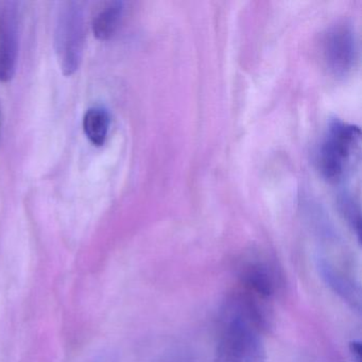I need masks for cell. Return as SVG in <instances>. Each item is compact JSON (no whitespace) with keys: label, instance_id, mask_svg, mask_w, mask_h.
Instances as JSON below:
<instances>
[{"label":"cell","instance_id":"3957f363","mask_svg":"<svg viewBox=\"0 0 362 362\" xmlns=\"http://www.w3.org/2000/svg\"><path fill=\"white\" fill-rule=\"evenodd\" d=\"M359 129L334 122L320 152V167L326 179L338 182L351 166L356 150H359Z\"/></svg>","mask_w":362,"mask_h":362},{"label":"cell","instance_id":"52a82bcc","mask_svg":"<svg viewBox=\"0 0 362 362\" xmlns=\"http://www.w3.org/2000/svg\"><path fill=\"white\" fill-rule=\"evenodd\" d=\"M124 3L112 1L95 16L93 22V33L99 41H107L114 37L119 28L124 16Z\"/></svg>","mask_w":362,"mask_h":362},{"label":"cell","instance_id":"8fae6325","mask_svg":"<svg viewBox=\"0 0 362 362\" xmlns=\"http://www.w3.org/2000/svg\"><path fill=\"white\" fill-rule=\"evenodd\" d=\"M349 351L356 362H361V342L360 341H353L349 343Z\"/></svg>","mask_w":362,"mask_h":362},{"label":"cell","instance_id":"8992f818","mask_svg":"<svg viewBox=\"0 0 362 362\" xmlns=\"http://www.w3.org/2000/svg\"><path fill=\"white\" fill-rule=\"evenodd\" d=\"M355 54L353 35L347 29L338 28L330 33L326 42L328 62L337 71H344L351 66Z\"/></svg>","mask_w":362,"mask_h":362},{"label":"cell","instance_id":"6da1fadb","mask_svg":"<svg viewBox=\"0 0 362 362\" xmlns=\"http://www.w3.org/2000/svg\"><path fill=\"white\" fill-rule=\"evenodd\" d=\"M264 322V315L257 305L233 303L224 313L222 342L243 362H267L266 349L259 334V326Z\"/></svg>","mask_w":362,"mask_h":362},{"label":"cell","instance_id":"5b68a950","mask_svg":"<svg viewBox=\"0 0 362 362\" xmlns=\"http://www.w3.org/2000/svg\"><path fill=\"white\" fill-rule=\"evenodd\" d=\"M240 279L250 292L264 300L272 298L276 291V273L272 266L264 260H251L243 264Z\"/></svg>","mask_w":362,"mask_h":362},{"label":"cell","instance_id":"7a4b0ae2","mask_svg":"<svg viewBox=\"0 0 362 362\" xmlns=\"http://www.w3.org/2000/svg\"><path fill=\"white\" fill-rule=\"evenodd\" d=\"M86 42V23L81 4L63 3L57 18L54 49L63 75L71 77L79 69Z\"/></svg>","mask_w":362,"mask_h":362},{"label":"cell","instance_id":"ba28073f","mask_svg":"<svg viewBox=\"0 0 362 362\" xmlns=\"http://www.w3.org/2000/svg\"><path fill=\"white\" fill-rule=\"evenodd\" d=\"M319 270L325 283L340 296L347 303H351L354 307L360 309L359 293L356 290L355 285L340 271L337 270L332 264L327 262L319 264Z\"/></svg>","mask_w":362,"mask_h":362},{"label":"cell","instance_id":"9c48e42d","mask_svg":"<svg viewBox=\"0 0 362 362\" xmlns=\"http://www.w3.org/2000/svg\"><path fill=\"white\" fill-rule=\"evenodd\" d=\"M110 124L111 119L107 110L103 107L88 110L83 117V130L88 141L96 147L105 145L109 134Z\"/></svg>","mask_w":362,"mask_h":362},{"label":"cell","instance_id":"30bf717a","mask_svg":"<svg viewBox=\"0 0 362 362\" xmlns=\"http://www.w3.org/2000/svg\"><path fill=\"white\" fill-rule=\"evenodd\" d=\"M215 362H243L239 356L228 347L226 343L220 342L218 347L217 358Z\"/></svg>","mask_w":362,"mask_h":362},{"label":"cell","instance_id":"277c9868","mask_svg":"<svg viewBox=\"0 0 362 362\" xmlns=\"http://www.w3.org/2000/svg\"><path fill=\"white\" fill-rule=\"evenodd\" d=\"M18 54V4L8 1L0 9V81L4 83L16 75Z\"/></svg>","mask_w":362,"mask_h":362}]
</instances>
